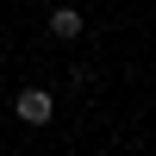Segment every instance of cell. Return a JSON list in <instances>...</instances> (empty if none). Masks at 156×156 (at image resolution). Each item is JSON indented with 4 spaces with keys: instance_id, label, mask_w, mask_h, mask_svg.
<instances>
[{
    "instance_id": "obj_1",
    "label": "cell",
    "mask_w": 156,
    "mask_h": 156,
    "mask_svg": "<svg viewBox=\"0 0 156 156\" xmlns=\"http://www.w3.org/2000/svg\"><path fill=\"white\" fill-rule=\"evenodd\" d=\"M12 112H19L25 125H50V112H56V106H50V94H44V87H19Z\"/></svg>"
},
{
    "instance_id": "obj_2",
    "label": "cell",
    "mask_w": 156,
    "mask_h": 156,
    "mask_svg": "<svg viewBox=\"0 0 156 156\" xmlns=\"http://www.w3.org/2000/svg\"><path fill=\"white\" fill-rule=\"evenodd\" d=\"M50 37H56V44H75V37H81V12H75V6H56V12H50Z\"/></svg>"
}]
</instances>
